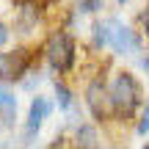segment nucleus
<instances>
[{
	"mask_svg": "<svg viewBox=\"0 0 149 149\" xmlns=\"http://www.w3.org/2000/svg\"><path fill=\"white\" fill-rule=\"evenodd\" d=\"M94 44L97 47H111L113 53H119V55L138 53V47H141L135 33L130 31L127 25H122L119 19H113V17L94 25Z\"/></svg>",
	"mask_w": 149,
	"mask_h": 149,
	"instance_id": "obj_1",
	"label": "nucleus"
},
{
	"mask_svg": "<svg viewBox=\"0 0 149 149\" xmlns=\"http://www.w3.org/2000/svg\"><path fill=\"white\" fill-rule=\"evenodd\" d=\"M138 83H135V77L130 72H122L116 74V80H113L111 86V105L113 111H116V116H130L133 113V108L138 105Z\"/></svg>",
	"mask_w": 149,
	"mask_h": 149,
	"instance_id": "obj_2",
	"label": "nucleus"
},
{
	"mask_svg": "<svg viewBox=\"0 0 149 149\" xmlns=\"http://www.w3.org/2000/svg\"><path fill=\"white\" fill-rule=\"evenodd\" d=\"M47 61L55 72H66L74 64V42L69 33H55L47 44Z\"/></svg>",
	"mask_w": 149,
	"mask_h": 149,
	"instance_id": "obj_3",
	"label": "nucleus"
},
{
	"mask_svg": "<svg viewBox=\"0 0 149 149\" xmlns=\"http://www.w3.org/2000/svg\"><path fill=\"white\" fill-rule=\"evenodd\" d=\"M86 100H88V108H91V113H94L97 119H105L108 116V111H111V91L105 88V83L102 80H94V83L88 86V91H86Z\"/></svg>",
	"mask_w": 149,
	"mask_h": 149,
	"instance_id": "obj_4",
	"label": "nucleus"
},
{
	"mask_svg": "<svg viewBox=\"0 0 149 149\" xmlns=\"http://www.w3.org/2000/svg\"><path fill=\"white\" fill-rule=\"evenodd\" d=\"M47 116H50V102L44 97H33L31 108H28V119H25V144L39 133V127L44 124Z\"/></svg>",
	"mask_w": 149,
	"mask_h": 149,
	"instance_id": "obj_5",
	"label": "nucleus"
},
{
	"mask_svg": "<svg viewBox=\"0 0 149 149\" xmlns=\"http://www.w3.org/2000/svg\"><path fill=\"white\" fill-rule=\"evenodd\" d=\"M28 50H14V53L3 55L0 61V77L3 80H11V77H22V72L28 69Z\"/></svg>",
	"mask_w": 149,
	"mask_h": 149,
	"instance_id": "obj_6",
	"label": "nucleus"
},
{
	"mask_svg": "<svg viewBox=\"0 0 149 149\" xmlns=\"http://www.w3.org/2000/svg\"><path fill=\"white\" fill-rule=\"evenodd\" d=\"M0 116H3L6 124H14L17 119V97L3 86H0Z\"/></svg>",
	"mask_w": 149,
	"mask_h": 149,
	"instance_id": "obj_7",
	"label": "nucleus"
},
{
	"mask_svg": "<svg viewBox=\"0 0 149 149\" xmlns=\"http://www.w3.org/2000/svg\"><path fill=\"white\" fill-rule=\"evenodd\" d=\"M74 144H77V149H100V144H97V130L91 124H80L77 133H74Z\"/></svg>",
	"mask_w": 149,
	"mask_h": 149,
	"instance_id": "obj_8",
	"label": "nucleus"
},
{
	"mask_svg": "<svg viewBox=\"0 0 149 149\" xmlns=\"http://www.w3.org/2000/svg\"><path fill=\"white\" fill-rule=\"evenodd\" d=\"M55 97H58V105L64 108V111H69V108H72V94L61 83H55Z\"/></svg>",
	"mask_w": 149,
	"mask_h": 149,
	"instance_id": "obj_9",
	"label": "nucleus"
},
{
	"mask_svg": "<svg viewBox=\"0 0 149 149\" xmlns=\"http://www.w3.org/2000/svg\"><path fill=\"white\" fill-rule=\"evenodd\" d=\"M102 3H105V0H77V11H83V14H91V11L102 8Z\"/></svg>",
	"mask_w": 149,
	"mask_h": 149,
	"instance_id": "obj_10",
	"label": "nucleus"
},
{
	"mask_svg": "<svg viewBox=\"0 0 149 149\" xmlns=\"http://www.w3.org/2000/svg\"><path fill=\"white\" fill-rule=\"evenodd\" d=\"M138 135H149V102L141 111V122H138Z\"/></svg>",
	"mask_w": 149,
	"mask_h": 149,
	"instance_id": "obj_11",
	"label": "nucleus"
},
{
	"mask_svg": "<svg viewBox=\"0 0 149 149\" xmlns=\"http://www.w3.org/2000/svg\"><path fill=\"white\" fill-rule=\"evenodd\" d=\"M141 22H144V31H146V39H149V8L141 14Z\"/></svg>",
	"mask_w": 149,
	"mask_h": 149,
	"instance_id": "obj_12",
	"label": "nucleus"
},
{
	"mask_svg": "<svg viewBox=\"0 0 149 149\" xmlns=\"http://www.w3.org/2000/svg\"><path fill=\"white\" fill-rule=\"evenodd\" d=\"M6 39H8V31H6V25L0 22V44H6Z\"/></svg>",
	"mask_w": 149,
	"mask_h": 149,
	"instance_id": "obj_13",
	"label": "nucleus"
},
{
	"mask_svg": "<svg viewBox=\"0 0 149 149\" xmlns=\"http://www.w3.org/2000/svg\"><path fill=\"white\" fill-rule=\"evenodd\" d=\"M144 69H146V72H149V58H144Z\"/></svg>",
	"mask_w": 149,
	"mask_h": 149,
	"instance_id": "obj_14",
	"label": "nucleus"
},
{
	"mask_svg": "<svg viewBox=\"0 0 149 149\" xmlns=\"http://www.w3.org/2000/svg\"><path fill=\"white\" fill-rule=\"evenodd\" d=\"M119 3H124V0H119Z\"/></svg>",
	"mask_w": 149,
	"mask_h": 149,
	"instance_id": "obj_15",
	"label": "nucleus"
},
{
	"mask_svg": "<svg viewBox=\"0 0 149 149\" xmlns=\"http://www.w3.org/2000/svg\"><path fill=\"white\" fill-rule=\"evenodd\" d=\"M146 149H149V144H146Z\"/></svg>",
	"mask_w": 149,
	"mask_h": 149,
	"instance_id": "obj_16",
	"label": "nucleus"
}]
</instances>
